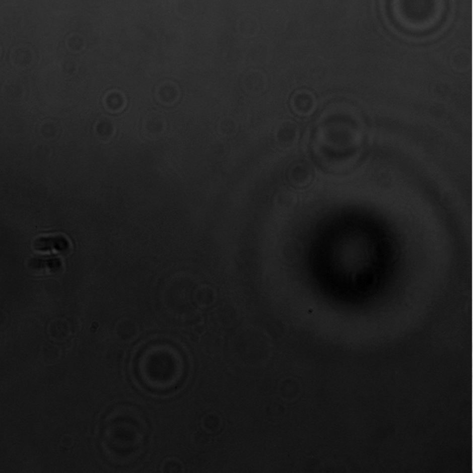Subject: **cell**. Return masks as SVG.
Listing matches in <instances>:
<instances>
[{"instance_id":"1","label":"cell","mask_w":473,"mask_h":473,"mask_svg":"<svg viewBox=\"0 0 473 473\" xmlns=\"http://www.w3.org/2000/svg\"><path fill=\"white\" fill-rule=\"evenodd\" d=\"M78 327V323H75L74 319L57 318L51 322L48 333L52 340L63 342L69 340Z\"/></svg>"},{"instance_id":"2","label":"cell","mask_w":473,"mask_h":473,"mask_svg":"<svg viewBox=\"0 0 473 473\" xmlns=\"http://www.w3.org/2000/svg\"><path fill=\"white\" fill-rule=\"evenodd\" d=\"M34 248L35 251H56L60 253H67L70 251V242L63 236H46L39 237L34 240Z\"/></svg>"},{"instance_id":"3","label":"cell","mask_w":473,"mask_h":473,"mask_svg":"<svg viewBox=\"0 0 473 473\" xmlns=\"http://www.w3.org/2000/svg\"><path fill=\"white\" fill-rule=\"evenodd\" d=\"M214 322L217 327H232L240 319V313L233 305H223L217 308L214 313Z\"/></svg>"},{"instance_id":"4","label":"cell","mask_w":473,"mask_h":473,"mask_svg":"<svg viewBox=\"0 0 473 473\" xmlns=\"http://www.w3.org/2000/svg\"><path fill=\"white\" fill-rule=\"evenodd\" d=\"M139 333L137 323L130 319H123L117 323L116 327V334L117 339L123 342L133 341Z\"/></svg>"},{"instance_id":"5","label":"cell","mask_w":473,"mask_h":473,"mask_svg":"<svg viewBox=\"0 0 473 473\" xmlns=\"http://www.w3.org/2000/svg\"><path fill=\"white\" fill-rule=\"evenodd\" d=\"M195 301L201 307H208L217 301V291L210 286H201L195 291Z\"/></svg>"},{"instance_id":"6","label":"cell","mask_w":473,"mask_h":473,"mask_svg":"<svg viewBox=\"0 0 473 473\" xmlns=\"http://www.w3.org/2000/svg\"><path fill=\"white\" fill-rule=\"evenodd\" d=\"M95 133L100 139H111L116 133V125L110 118H102L95 125Z\"/></svg>"},{"instance_id":"7","label":"cell","mask_w":473,"mask_h":473,"mask_svg":"<svg viewBox=\"0 0 473 473\" xmlns=\"http://www.w3.org/2000/svg\"><path fill=\"white\" fill-rule=\"evenodd\" d=\"M41 359L46 364L56 363L61 358V350L54 344L47 343L43 346L41 350Z\"/></svg>"},{"instance_id":"8","label":"cell","mask_w":473,"mask_h":473,"mask_svg":"<svg viewBox=\"0 0 473 473\" xmlns=\"http://www.w3.org/2000/svg\"><path fill=\"white\" fill-rule=\"evenodd\" d=\"M144 128L151 137H157L161 135L165 128H166V123L164 121L163 118L160 117H151V118H146Z\"/></svg>"},{"instance_id":"9","label":"cell","mask_w":473,"mask_h":473,"mask_svg":"<svg viewBox=\"0 0 473 473\" xmlns=\"http://www.w3.org/2000/svg\"><path fill=\"white\" fill-rule=\"evenodd\" d=\"M201 425L207 433H217L222 427V420L217 413H209L202 419Z\"/></svg>"},{"instance_id":"10","label":"cell","mask_w":473,"mask_h":473,"mask_svg":"<svg viewBox=\"0 0 473 473\" xmlns=\"http://www.w3.org/2000/svg\"><path fill=\"white\" fill-rule=\"evenodd\" d=\"M29 272L33 275H44L48 272L47 259L42 258H31L27 262Z\"/></svg>"},{"instance_id":"11","label":"cell","mask_w":473,"mask_h":473,"mask_svg":"<svg viewBox=\"0 0 473 473\" xmlns=\"http://www.w3.org/2000/svg\"><path fill=\"white\" fill-rule=\"evenodd\" d=\"M202 346L206 352L209 354H215L218 352L221 347V339L215 334H208L202 341Z\"/></svg>"},{"instance_id":"12","label":"cell","mask_w":473,"mask_h":473,"mask_svg":"<svg viewBox=\"0 0 473 473\" xmlns=\"http://www.w3.org/2000/svg\"><path fill=\"white\" fill-rule=\"evenodd\" d=\"M192 443L199 449H206L211 444V438L207 432H197L192 436Z\"/></svg>"},{"instance_id":"13","label":"cell","mask_w":473,"mask_h":473,"mask_svg":"<svg viewBox=\"0 0 473 473\" xmlns=\"http://www.w3.org/2000/svg\"><path fill=\"white\" fill-rule=\"evenodd\" d=\"M163 471L165 472H180L182 471V464L177 459H167L163 465Z\"/></svg>"},{"instance_id":"14","label":"cell","mask_w":473,"mask_h":473,"mask_svg":"<svg viewBox=\"0 0 473 473\" xmlns=\"http://www.w3.org/2000/svg\"><path fill=\"white\" fill-rule=\"evenodd\" d=\"M201 323V316L199 313H192L188 317L185 318V324L189 326H194L198 323Z\"/></svg>"},{"instance_id":"15","label":"cell","mask_w":473,"mask_h":473,"mask_svg":"<svg viewBox=\"0 0 473 473\" xmlns=\"http://www.w3.org/2000/svg\"><path fill=\"white\" fill-rule=\"evenodd\" d=\"M8 321H9L8 314L4 311L0 310V329L3 328L6 325Z\"/></svg>"},{"instance_id":"16","label":"cell","mask_w":473,"mask_h":473,"mask_svg":"<svg viewBox=\"0 0 473 473\" xmlns=\"http://www.w3.org/2000/svg\"><path fill=\"white\" fill-rule=\"evenodd\" d=\"M193 331H194L195 334H201L204 332H205V327L204 325L201 324V323H198L193 326Z\"/></svg>"}]
</instances>
